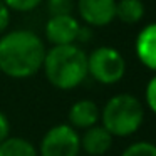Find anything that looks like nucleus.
I'll return each mask as SVG.
<instances>
[{"label":"nucleus","mask_w":156,"mask_h":156,"mask_svg":"<svg viewBox=\"0 0 156 156\" xmlns=\"http://www.w3.org/2000/svg\"><path fill=\"white\" fill-rule=\"evenodd\" d=\"M87 74L104 86L119 82L126 74V61L114 47L102 45L87 55Z\"/></svg>","instance_id":"nucleus-4"},{"label":"nucleus","mask_w":156,"mask_h":156,"mask_svg":"<svg viewBox=\"0 0 156 156\" xmlns=\"http://www.w3.org/2000/svg\"><path fill=\"white\" fill-rule=\"evenodd\" d=\"M79 29H81V24L77 22V19L69 14L49 17L44 30L47 42H51L52 45H67L77 42Z\"/></svg>","instance_id":"nucleus-6"},{"label":"nucleus","mask_w":156,"mask_h":156,"mask_svg":"<svg viewBox=\"0 0 156 156\" xmlns=\"http://www.w3.org/2000/svg\"><path fill=\"white\" fill-rule=\"evenodd\" d=\"M114 136L108 131L102 124H94L84 129L81 136V151L87 156H104L111 149Z\"/></svg>","instance_id":"nucleus-8"},{"label":"nucleus","mask_w":156,"mask_h":156,"mask_svg":"<svg viewBox=\"0 0 156 156\" xmlns=\"http://www.w3.org/2000/svg\"><path fill=\"white\" fill-rule=\"evenodd\" d=\"M144 17V5L141 0H119L116 2V19L124 24H138Z\"/></svg>","instance_id":"nucleus-12"},{"label":"nucleus","mask_w":156,"mask_h":156,"mask_svg":"<svg viewBox=\"0 0 156 156\" xmlns=\"http://www.w3.org/2000/svg\"><path fill=\"white\" fill-rule=\"evenodd\" d=\"M10 136V121H9L7 114L0 111V143Z\"/></svg>","instance_id":"nucleus-18"},{"label":"nucleus","mask_w":156,"mask_h":156,"mask_svg":"<svg viewBox=\"0 0 156 156\" xmlns=\"http://www.w3.org/2000/svg\"><path fill=\"white\" fill-rule=\"evenodd\" d=\"M74 9V0H47V12L54 15H69Z\"/></svg>","instance_id":"nucleus-14"},{"label":"nucleus","mask_w":156,"mask_h":156,"mask_svg":"<svg viewBox=\"0 0 156 156\" xmlns=\"http://www.w3.org/2000/svg\"><path fill=\"white\" fill-rule=\"evenodd\" d=\"M81 19L91 27H104L116 19V0H77Z\"/></svg>","instance_id":"nucleus-7"},{"label":"nucleus","mask_w":156,"mask_h":156,"mask_svg":"<svg viewBox=\"0 0 156 156\" xmlns=\"http://www.w3.org/2000/svg\"><path fill=\"white\" fill-rule=\"evenodd\" d=\"M101 122L112 136L128 138L138 133L144 121V108L136 96L116 94L101 109Z\"/></svg>","instance_id":"nucleus-3"},{"label":"nucleus","mask_w":156,"mask_h":156,"mask_svg":"<svg viewBox=\"0 0 156 156\" xmlns=\"http://www.w3.org/2000/svg\"><path fill=\"white\" fill-rule=\"evenodd\" d=\"M37 151L39 156H79L81 136L71 124H55L42 136Z\"/></svg>","instance_id":"nucleus-5"},{"label":"nucleus","mask_w":156,"mask_h":156,"mask_svg":"<svg viewBox=\"0 0 156 156\" xmlns=\"http://www.w3.org/2000/svg\"><path fill=\"white\" fill-rule=\"evenodd\" d=\"M121 156H156V144L149 141H138L129 144Z\"/></svg>","instance_id":"nucleus-13"},{"label":"nucleus","mask_w":156,"mask_h":156,"mask_svg":"<svg viewBox=\"0 0 156 156\" xmlns=\"http://www.w3.org/2000/svg\"><path fill=\"white\" fill-rule=\"evenodd\" d=\"M0 156H39V151L29 139L9 136L0 143Z\"/></svg>","instance_id":"nucleus-11"},{"label":"nucleus","mask_w":156,"mask_h":156,"mask_svg":"<svg viewBox=\"0 0 156 156\" xmlns=\"http://www.w3.org/2000/svg\"><path fill=\"white\" fill-rule=\"evenodd\" d=\"M134 49L141 64L156 72V22L141 29L136 37Z\"/></svg>","instance_id":"nucleus-10"},{"label":"nucleus","mask_w":156,"mask_h":156,"mask_svg":"<svg viewBox=\"0 0 156 156\" xmlns=\"http://www.w3.org/2000/svg\"><path fill=\"white\" fill-rule=\"evenodd\" d=\"M91 37H92L91 29H89V27H82V25H81V29H79V35H77V42H87Z\"/></svg>","instance_id":"nucleus-19"},{"label":"nucleus","mask_w":156,"mask_h":156,"mask_svg":"<svg viewBox=\"0 0 156 156\" xmlns=\"http://www.w3.org/2000/svg\"><path fill=\"white\" fill-rule=\"evenodd\" d=\"M10 10L15 12H30L34 9H37L44 0H4Z\"/></svg>","instance_id":"nucleus-15"},{"label":"nucleus","mask_w":156,"mask_h":156,"mask_svg":"<svg viewBox=\"0 0 156 156\" xmlns=\"http://www.w3.org/2000/svg\"><path fill=\"white\" fill-rule=\"evenodd\" d=\"M144 98H146L148 108L156 114V74L148 81V86H146V91H144Z\"/></svg>","instance_id":"nucleus-16"},{"label":"nucleus","mask_w":156,"mask_h":156,"mask_svg":"<svg viewBox=\"0 0 156 156\" xmlns=\"http://www.w3.org/2000/svg\"><path fill=\"white\" fill-rule=\"evenodd\" d=\"M42 69L54 87L71 91L87 77V54L76 44L52 45L51 51H45Z\"/></svg>","instance_id":"nucleus-2"},{"label":"nucleus","mask_w":156,"mask_h":156,"mask_svg":"<svg viewBox=\"0 0 156 156\" xmlns=\"http://www.w3.org/2000/svg\"><path fill=\"white\" fill-rule=\"evenodd\" d=\"M9 24H10V9L5 5L4 0H0V34L5 32Z\"/></svg>","instance_id":"nucleus-17"},{"label":"nucleus","mask_w":156,"mask_h":156,"mask_svg":"<svg viewBox=\"0 0 156 156\" xmlns=\"http://www.w3.org/2000/svg\"><path fill=\"white\" fill-rule=\"evenodd\" d=\"M101 118V109L92 99H81L74 102L69 109V124L74 129H87L98 124Z\"/></svg>","instance_id":"nucleus-9"},{"label":"nucleus","mask_w":156,"mask_h":156,"mask_svg":"<svg viewBox=\"0 0 156 156\" xmlns=\"http://www.w3.org/2000/svg\"><path fill=\"white\" fill-rule=\"evenodd\" d=\"M45 45L35 32L19 29L0 39V71L12 79H27L42 69Z\"/></svg>","instance_id":"nucleus-1"}]
</instances>
